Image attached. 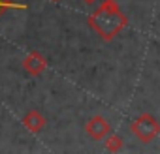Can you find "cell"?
Segmentation results:
<instances>
[{"instance_id":"cell-1","label":"cell","mask_w":160,"mask_h":154,"mask_svg":"<svg viewBox=\"0 0 160 154\" xmlns=\"http://www.w3.org/2000/svg\"><path fill=\"white\" fill-rule=\"evenodd\" d=\"M126 23H128V19L121 12V8H119V4L115 0H104V2L94 10V13L89 17L91 28L106 41L113 40L126 26Z\"/></svg>"},{"instance_id":"cell-2","label":"cell","mask_w":160,"mask_h":154,"mask_svg":"<svg viewBox=\"0 0 160 154\" xmlns=\"http://www.w3.org/2000/svg\"><path fill=\"white\" fill-rule=\"evenodd\" d=\"M130 130H132V133H134L141 143H149V141H152V139L160 133V124H158V120H156L152 115L141 113L138 118L132 120Z\"/></svg>"},{"instance_id":"cell-3","label":"cell","mask_w":160,"mask_h":154,"mask_svg":"<svg viewBox=\"0 0 160 154\" xmlns=\"http://www.w3.org/2000/svg\"><path fill=\"white\" fill-rule=\"evenodd\" d=\"M109 128H111L109 122H108L102 115H94V117L89 118V122H87V126H85V132H87L89 137L100 141V139H104V137L109 133Z\"/></svg>"},{"instance_id":"cell-4","label":"cell","mask_w":160,"mask_h":154,"mask_svg":"<svg viewBox=\"0 0 160 154\" xmlns=\"http://www.w3.org/2000/svg\"><path fill=\"white\" fill-rule=\"evenodd\" d=\"M23 68H25L30 75H40V73L47 68V62H45V58H43L38 51H32V53H28V55L25 56Z\"/></svg>"},{"instance_id":"cell-5","label":"cell","mask_w":160,"mask_h":154,"mask_svg":"<svg viewBox=\"0 0 160 154\" xmlns=\"http://www.w3.org/2000/svg\"><path fill=\"white\" fill-rule=\"evenodd\" d=\"M23 124L27 126L28 132L38 133V132L45 126V118H43V115H40L38 111H28V113L23 117Z\"/></svg>"},{"instance_id":"cell-6","label":"cell","mask_w":160,"mask_h":154,"mask_svg":"<svg viewBox=\"0 0 160 154\" xmlns=\"http://www.w3.org/2000/svg\"><path fill=\"white\" fill-rule=\"evenodd\" d=\"M106 148H108L109 152H117V150H121V148H122V139H121L119 135H109L108 141H106Z\"/></svg>"},{"instance_id":"cell-7","label":"cell","mask_w":160,"mask_h":154,"mask_svg":"<svg viewBox=\"0 0 160 154\" xmlns=\"http://www.w3.org/2000/svg\"><path fill=\"white\" fill-rule=\"evenodd\" d=\"M12 6H15V4H12V2H8V0H0V15H2L8 8H12Z\"/></svg>"},{"instance_id":"cell-8","label":"cell","mask_w":160,"mask_h":154,"mask_svg":"<svg viewBox=\"0 0 160 154\" xmlns=\"http://www.w3.org/2000/svg\"><path fill=\"white\" fill-rule=\"evenodd\" d=\"M83 2H85V4H94L96 0H83Z\"/></svg>"},{"instance_id":"cell-9","label":"cell","mask_w":160,"mask_h":154,"mask_svg":"<svg viewBox=\"0 0 160 154\" xmlns=\"http://www.w3.org/2000/svg\"><path fill=\"white\" fill-rule=\"evenodd\" d=\"M53 2H58V0H53Z\"/></svg>"}]
</instances>
